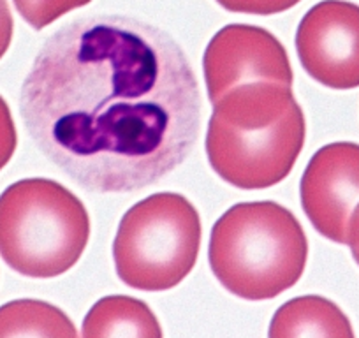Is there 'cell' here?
I'll list each match as a JSON object with an SVG mask.
<instances>
[{
    "instance_id": "1",
    "label": "cell",
    "mask_w": 359,
    "mask_h": 338,
    "mask_svg": "<svg viewBox=\"0 0 359 338\" xmlns=\"http://www.w3.org/2000/svg\"><path fill=\"white\" fill-rule=\"evenodd\" d=\"M201 109L175 37L118 15L72 20L48 37L20 95L36 147L99 194L140 191L178 168L198 141Z\"/></svg>"
},
{
    "instance_id": "2",
    "label": "cell",
    "mask_w": 359,
    "mask_h": 338,
    "mask_svg": "<svg viewBox=\"0 0 359 338\" xmlns=\"http://www.w3.org/2000/svg\"><path fill=\"white\" fill-rule=\"evenodd\" d=\"M305 136V115L292 88L254 83L213 104L206 155L227 184L245 191L266 189L289 177Z\"/></svg>"
},
{
    "instance_id": "3",
    "label": "cell",
    "mask_w": 359,
    "mask_h": 338,
    "mask_svg": "<svg viewBox=\"0 0 359 338\" xmlns=\"http://www.w3.org/2000/svg\"><path fill=\"white\" fill-rule=\"evenodd\" d=\"M309 241L299 220L273 201L238 203L215 222L208 259L233 295L250 302L277 298L302 278Z\"/></svg>"
},
{
    "instance_id": "4",
    "label": "cell",
    "mask_w": 359,
    "mask_h": 338,
    "mask_svg": "<svg viewBox=\"0 0 359 338\" xmlns=\"http://www.w3.org/2000/svg\"><path fill=\"white\" fill-rule=\"evenodd\" d=\"M88 238L85 205L58 182L27 178L0 194V256L25 277L65 273L79 261Z\"/></svg>"
},
{
    "instance_id": "5",
    "label": "cell",
    "mask_w": 359,
    "mask_h": 338,
    "mask_svg": "<svg viewBox=\"0 0 359 338\" xmlns=\"http://www.w3.org/2000/svg\"><path fill=\"white\" fill-rule=\"evenodd\" d=\"M201 219L187 198L158 192L122 217L113 243L120 280L140 291L176 288L196 266Z\"/></svg>"
},
{
    "instance_id": "6",
    "label": "cell",
    "mask_w": 359,
    "mask_h": 338,
    "mask_svg": "<svg viewBox=\"0 0 359 338\" xmlns=\"http://www.w3.org/2000/svg\"><path fill=\"white\" fill-rule=\"evenodd\" d=\"M212 104L243 85L271 83L292 87L291 62L284 44L266 29L233 23L212 37L203 57Z\"/></svg>"
},
{
    "instance_id": "7",
    "label": "cell",
    "mask_w": 359,
    "mask_h": 338,
    "mask_svg": "<svg viewBox=\"0 0 359 338\" xmlns=\"http://www.w3.org/2000/svg\"><path fill=\"white\" fill-rule=\"evenodd\" d=\"M296 51L303 69L324 87H359V6L323 0L299 22Z\"/></svg>"
},
{
    "instance_id": "8",
    "label": "cell",
    "mask_w": 359,
    "mask_h": 338,
    "mask_svg": "<svg viewBox=\"0 0 359 338\" xmlns=\"http://www.w3.org/2000/svg\"><path fill=\"white\" fill-rule=\"evenodd\" d=\"M302 206L324 238L347 245L359 205V144L338 141L316 151L302 178Z\"/></svg>"
},
{
    "instance_id": "9",
    "label": "cell",
    "mask_w": 359,
    "mask_h": 338,
    "mask_svg": "<svg viewBox=\"0 0 359 338\" xmlns=\"http://www.w3.org/2000/svg\"><path fill=\"white\" fill-rule=\"evenodd\" d=\"M268 338H355L344 310L324 296L289 299L275 312Z\"/></svg>"
},
{
    "instance_id": "10",
    "label": "cell",
    "mask_w": 359,
    "mask_h": 338,
    "mask_svg": "<svg viewBox=\"0 0 359 338\" xmlns=\"http://www.w3.org/2000/svg\"><path fill=\"white\" fill-rule=\"evenodd\" d=\"M83 338H164L150 306L133 296H104L83 320Z\"/></svg>"
},
{
    "instance_id": "11",
    "label": "cell",
    "mask_w": 359,
    "mask_h": 338,
    "mask_svg": "<svg viewBox=\"0 0 359 338\" xmlns=\"http://www.w3.org/2000/svg\"><path fill=\"white\" fill-rule=\"evenodd\" d=\"M0 338H78V331L58 306L15 299L0 306Z\"/></svg>"
},
{
    "instance_id": "12",
    "label": "cell",
    "mask_w": 359,
    "mask_h": 338,
    "mask_svg": "<svg viewBox=\"0 0 359 338\" xmlns=\"http://www.w3.org/2000/svg\"><path fill=\"white\" fill-rule=\"evenodd\" d=\"M92 0H15L22 18L36 30L46 29L60 16L90 4Z\"/></svg>"
},
{
    "instance_id": "13",
    "label": "cell",
    "mask_w": 359,
    "mask_h": 338,
    "mask_svg": "<svg viewBox=\"0 0 359 338\" xmlns=\"http://www.w3.org/2000/svg\"><path fill=\"white\" fill-rule=\"evenodd\" d=\"M226 11L241 15H278L294 8L302 0H217Z\"/></svg>"
},
{
    "instance_id": "14",
    "label": "cell",
    "mask_w": 359,
    "mask_h": 338,
    "mask_svg": "<svg viewBox=\"0 0 359 338\" xmlns=\"http://www.w3.org/2000/svg\"><path fill=\"white\" fill-rule=\"evenodd\" d=\"M16 144H18V134H16L15 120L8 102L0 95V169H4L11 161Z\"/></svg>"
},
{
    "instance_id": "15",
    "label": "cell",
    "mask_w": 359,
    "mask_h": 338,
    "mask_svg": "<svg viewBox=\"0 0 359 338\" xmlns=\"http://www.w3.org/2000/svg\"><path fill=\"white\" fill-rule=\"evenodd\" d=\"M13 27H15V22H13L8 0H0V58L4 57L6 51L11 46Z\"/></svg>"
},
{
    "instance_id": "16",
    "label": "cell",
    "mask_w": 359,
    "mask_h": 338,
    "mask_svg": "<svg viewBox=\"0 0 359 338\" xmlns=\"http://www.w3.org/2000/svg\"><path fill=\"white\" fill-rule=\"evenodd\" d=\"M347 245L351 247L354 261L359 264V205H358V208L354 210V213H352L351 222H348Z\"/></svg>"
}]
</instances>
